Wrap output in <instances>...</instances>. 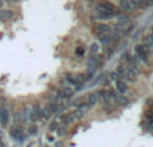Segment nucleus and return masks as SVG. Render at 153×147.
<instances>
[{
	"label": "nucleus",
	"mask_w": 153,
	"mask_h": 147,
	"mask_svg": "<svg viewBox=\"0 0 153 147\" xmlns=\"http://www.w3.org/2000/svg\"><path fill=\"white\" fill-rule=\"evenodd\" d=\"M96 11L104 12V14H110V15H113V16L115 14H118V10H117L111 3H108V1H102V3L96 7Z\"/></svg>",
	"instance_id": "f257e3e1"
},
{
	"label": "nucleus",
	"mask_w": 153,
	"mask_h": 147,
	"mask_svg": "<svg viewBox=\"0 0 153 147\" xmlns=\"http://www.w3.org/2000/svg\"><path fill=\"white\" fill-rule=\"evenodd\" d=\"M10 135H11V138L16 139V140H22L23 139V128L19 127V126H14L10 130Z\"/></svg>",
	"instance_id": "f03ea898"
},
{
	"label": "nucleus",
	"mask_w": 153,
	"mask_h": 147,
	"mask_svg": "<svg viewBox=\"0 0 153 147\" xmlns=\"http://www.w3.org/2000/svg\"><path fill=\"white\" fill-rule=\"evenodd\" d=\"M136 54H137V57H138L141 61H144V62H148L146 46H142V45H138V46H136Z\"/></svg>",
	"instance_id": "7ed1b4c3"
},
{
	"label": "nucleus",
	"mask_w": 153,
	"mask_h": 147,
	"mask_svg": "<svg viewBox=\"0 0 153 147\" xmlns=\"http://www.w3.org/2000/svg\"><path fill=\"white\" fill-rule=\"evenodd\" d=\"M117 76H118V77L121 78V81H123V82H126V81H130L129 80V76H127L126 68L122 66V65H119L118 69H117Z\"/></svg>",
	"instance_id": "20e7f679"
},
{
	"label": "nucleus",
	"mask_w": 153,
	"mask_h": 147,
	"mask_svg": "<svg viewBox=\"0 0 153 147\" xmlns=\"http://www.w3.org/2000/svg\"><path fill=\"white\" fill-rule=\"evenodd\" d=\"M10 121V111L6 110V108H3V110L0 111V124L1 126H7Z\"/></svg>",
	"instance_id": "39448f33"
},
{
	"label": "nucleus",
	"mask_w": 153,
	"mask_h": 147,
	"mask_svg": "<svg viewBox=\"0 0 153 147\" xmlns=\"http://www.w3.org/2000/svg\"><path fill=\"white\" fill-rule=\"evenodd\" d=\"M95 30L99 32V34H110L111 32V29L108 24H104V23H98L95 26Z\"/></svg>",
	"instance_id": "423d86ee"
},
{
	"label": "nucleus",
	"mask_w": 153,
	"mask_h": 147,
	"mask_svg": "<svg viewBox=\"0 0 153 147\" xmlns=\"http://www.w3.org/2000/svg\"><path fill=\"white\" fill-rule=\"evenodd\" d=\"M14 16V12L10 10H1L0 11V20H10Z\"/></svg>",
	"instance_id": "0eeeda50"
},
{
	"label": "nucleus",
	"mask_w": 153,
	"mask_h": 147,
	"mask_svg": "<svg viewBox=\"0 0 153 147\" xmlns=\"http://www.w3.org/2000/svg\"><path fill=\"white\" fill-rule=\"evenodd\" d=\"M58 95H60L61 98H71L73 96V90L71 89V88H62Z\"/></svg>",
	"instance_id": "6e6552de"
},
{
	"label": "nucleus",
	"mask_w": 153,
	"mask_h": 147,
	"mask_svg": "<svg viewBox=\"0 0 153 147\" xmlns=\"http://www.w3.org/2000/svg\"><path fill=\"white\" fill-rule=\"evenodd\" d=\"M99 100V93H90L88 95V100H87V104L88 105H94V104H96Z\"/></svg>",
	"instance_id": "1a4fd4ad"
},
{
	"label": "nucleus",
	"mask_w": 153,
	"mask_h": 147,
	"mask_svg": "<svg viewBox=\"0 0 153 147\" xmlns=\"http://www.w3.org/2000/svg\"><path fill=\"white\" fill-rule=\"evenodd\" d=\"M61 110H62V107H61L60 103H57V101H54V103H52L49 105L50 113H58V112H61Z\"/></svg>",
	"instance_id": "9d476101"
},
{
	"label": "nucleus",
	"mask_w": 153,
	"mask_h": 147,
	"mask_svg": "<svg viewBox=\"0 0 153 147\" xmlns=\"http://www.w3.org/2000/svg\"><path fill=\"white\" fill-rule=\"evenodd\" d=\"M115 87H117V90H118L119 93H125L127 90V85H126V82H123V81H121V80H118L115 82Z\"/></svg>",
	"instance_id": "9b49d317"
},
{
	"label": "nucleus",
	"mask_w": 153,
	"mask_h": 147,
	"mask_svg": "<svg viewBox=\"0 0 153 147\" xmlns=\"http://www.w3.org/2000/svg\"><path fill=\"white\" fill-rule=\"evenodd\" d=\"M119 7L123 11H130V10L133 8V6H131V3H130L129 0H119Z\"/></svg>",
	"instance_id": "f8f14e48"
},
{
	"label": "nucleus",
	"mask_w": 153,
	"mask_h": 147,
	"mask_svg": "<svg viewBox=\"0 0 153 147\" xmlns=\"http://www.w3.org/2000/svg\"><path fill=\"white\" fill-rule=\"evenodd\" d=\"M125 61H127L130 65V68H137V61L134 57H131L130 54H125Z\"/></svg>",
	"instance_id": "ddd939ff"
},
{
	"label": "nucleus",
	"mask_w": 153,
	"mask_h": 147,
	"mask_svg": "<svg viewBox=\"0 0 153 147\" xmlns=\"http://www.w3.org/2000/svg\"><path fill=\"white\" fill-rule=\"evenodd\" d=\"M96 38L99 39V42H102V43H106V42H108L110 40V35H106V34H96Z\"/></svg>",
	"instance_id": "4468645a"
},
{
	"label": "nucleus",
	"mask_w": 153,
	"mask_h": 147,
	"mask_svg": "<svg viewBox=\"0 0 153 147\" xmlns=\"http://www.w3.org/2000/svg\"><path fill=\"white\" fill-rule=\"evenodd\" d=\"M50 118V111L49 108H42V111H41V119H49Z\"/></svg>",
	"instance_id": "2eb2a0df"
},
{
	"label": "nucleus",
	"mask_w": 153,
	"mask_h": 147,
	"mask_svg": "<svg viewBox=\"0 0 153 147\" xmlns=\"http://www.w3.org/2000/svg\"><path fill=\"white\" fill-rule=\"evenodd\" d=\"M118 22H119V24H122V26H126V24L130 22V19L127 16H122L121 15V16L118 18Z\"/></svg>",
	"instance_id": "dca6fc26"
},
{
	"label": "nucleus",
	"mask_w": 153,
	"mask_h": 147,
	"mask_svg": "<svg viewBox=\"0 0 153 147\" xmlns=\"http://www.w3.org/2000/svg\"><path fill=\"white\" fill-rule=\"evenodd\" d=\"M115 101H117L118 104H121V105H126V104L129 103V101H127V98H126V97H123V96H121V97H118V96H117Z\"/></svg>",
	"instance_id": "f3484780"
},
{
	"label": "nucleus",
	"mask_w": 153,
	"mask_h": 147,
	"mask_svg": "<svg viewBox=\"0 0 153 147\" xmlns=\"http://www.w3.org/2000/svg\"><path fill=\"white\" fill-rule=\"evenodd\" d=\"M37 132H38V128L35 127V126H31V127H29V134H30V135H35Z\"/></svg>",
	"instance_id": "a211bd4d"
},
{
	"label": "nucleus",
	"mask_w": 153,
	"mask_h": 147,
	"mask_svg": "<svg viewBox=\"0 0 153 147\" xmlns=\"http://www.w3.org/2000/svg\"><path fill=\"white\" fill-rule=\"evenodd\" d=\"M131 6H141L142 4V0H129Z\"/></svg>",
	"instance_id": "6ab92c4d"
},
{
	"label": "nucleus",
	"mask_w": 153,
	"mask_h": 147,
	"mask_svg": "<svg viewBox=\"0 0 153 147\" xmlns=\"http://www.w3.org/2000/svg\"><path fill=\"white\" fill-rule=\"evenodd\" d=\"M98 50H99V45L98 43H92V45H91V51H92V53H96Z\"/></svg>",
	"instance_id": "aec40b11"
},
{
	"label": "nucleus",
	"mask_w": 153,
	"mask_h": 147,
	"mask_svg": "<svg viewBox=\"0 0 153 147\" xmlns=\"http://www.w3.org/2000/svg\"><path fill=\"white\" fill-rule=\"evenodd\" d=\"M57 127H58V121H56V123H53L52 126H50V130L53 131V130H56V128H57Z\"/></svg>",
	"instance_id": "412c9836"
},
{
	"label": "nucleus",
	"mask_w": 153,
	"mask_h": 147,
	"mask_svg": "<svg viewBox=\"0 0 153 147\" xmlns=\"http://www.w3.org/2000/svg\"><path fill=\"white\" fill-rule=\"evenodd\" d=\"M83 53H84V49H83V47H79V49L76 50V54H79V55H81Z\"/></svg>",
	"instance_id": "4be33fe9"
},
{
	"label": "nucleus",
	"mask_w": 153,
	"mask_h": 147,
	"mask_svg": "<svg viewBox=\"0 0 153 147\" xmlns=\"http://www.w3.org/2000/svg\"><path fill=\"white\" fill-rule=\"evenodd\" d=\"M110 80H117V73H111V74H110Z\"/></svg>",
	"instance_id": "5701e85b"
},
{
	"label": "nucleus",
	"mask_w": 153,
	"mask_h": 147,
	"mask_svg": "<svg viewBox=\"0 0 153 147\" xmlns=\"http://www.w3.org/2000/svg\"><path fill=\"white\" fill-rule=\"evenodd\" d=\"M0 147H6V144H4V142L0 139Z\"/></svg>",
	"instance_id": "b1692460"
},
{
	"label": "nucleus",
	"mask_w": 153,
	"mask_h": 147,
	"mask_svg": "<svg viewBox=\"0 0 153 147\" xmlns=\"http://www.w3.org/2000/svg\"><path fill=\"white\" fill-rule=\"evenodd\" d=\"M8 3H14V1H16V0H7Z\"/></svg>",
	"instance_id": "393cba45"
},
{
	"label": "nucleus",
	"mask_w": 153,
	"mask_h": 147,
	"mask_svg": "<svg viewBox=\"0 0 153 147\" xmlns=\"http://www.w3.org/2000/svg\"><path fill=\"white\" fill-rule=\"evenodd\" d=\"M0 6H1V0H0Z\"/></svg>",
	"instance_id": "a878e982"
}]
</instances>
